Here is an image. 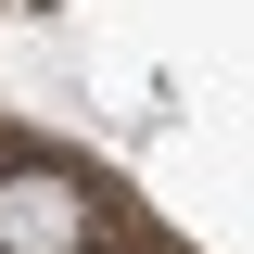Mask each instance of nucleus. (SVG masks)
I'll return each mask as SVG.
<instances>
[{
    "label": "nucleus",
    "instance_id": "nucleus-1",
    "mask_svg": "<svg viewBox=\"0 0 254 254\" xmlns=\"http://www.w3.org/2000/svg\"><path fill=\"white\" fill-rule=\"evenodd\" d=\"M76 242H89V190L51 165H13L0 178V254H76Z\"/></svg>",
    "mask_w": 254,
    "mask_h": 254
}]
</instances>
